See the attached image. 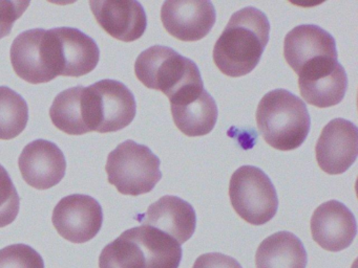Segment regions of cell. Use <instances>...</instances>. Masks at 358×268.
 Wrapping results in <instances>:
<instances>
[{
	"label": "cell",
	"mask_w": 358,
	"mask_h": 268,
	"mask_svg": "<svg viewBox=\"0 0 358 268\" xmlns=\"http://www.w3.org/2000/svg\"><path fill=\"white\" fill-rule=\"evenodd\" d=\"M270 23L255 6L241 8L230 17L213 47V62L231 77L248 75L259 64L269 42Z\"/></svg>",
	"instance_id": "6da1fadb"
},
{
	"label": "cell",
	"mask_w": 358,
	"mask_h": 268,
	"mask_svg": "<svg viewBox=\"0 0 358 268\" xmlns=\"http://www.w3.org/2000/svg\"><path fill=\"white\" fill-rule=\"evenodd\" d=\"M257 124L265 142L280 151H292L305 142L311 119L306 103L289 90L266 94L257 109Z\"/></svg>",
	"instance_id": "7a4b0ae2"
},
{
	"label": "cell",
	"mask_w": 358,
	"mask_h": 268,
	"mask_svg": "<svg viewBox=\"0 0 358 268\" xmlns=\"http://www.w3.org/2000/svg\"><path fill=\"white\" fill-rule=\"evenodd\" d=\"M135 73L145 87L160 90L169 100L186 88L204 84L196 63L169 46L154 45L142 52Z\"/></svg>",
	"instance_id": "3957f363"
},
{
	"label": "cell",
	"mask_w": 358,
	"mask_h": 268,
	"mask_svg": "<svg viewBox=\"0 0 358 268\" xmlns=\"http://www.w3.org/2000/svg\"><path fill=\"white\" fill-rule=\"evenodd\" d=\"M160 158L144 144L121 142L108 154L106 171L110 184L129 196L148 194L162 178Z\"/></svg>",
	"instance_id": "277c9868"
},
{
	"label": "cell",
	"mask_w": 358,
	"mask_h": 268,
	"mask_svg": "<svg viewBox=\"0 0 358 268\" xmlns=\"http://www.w3.org/2000/svg\"><path fill=\"white\" fill-rule=\"evenodd\" d=\"M85 125L90 132H116L135 119L137 103L133 92L116 80H101L83 88Z\"/></svg>",
	"instance_id": "5b68a950"
},
{
	"label": "cell",
	"mask_w": 358,
	"mask_h": 268,
	"mask_svg": "<svg viewBox=\"0 0 358 268\" xmlns=\"http://www.w3.org/2000/svg\"><path fill=\"white\" fill-rule=\"evenodd\" d=\"M43 52L50 73L57 77H83L99 63L100 50L93 38L74 27H56L43 34Z\"/></svg>",
	"instance_id": "8992f818"
},
{
	"label": "cell",
	"mask_w": 358,
	"mask_h": 268,
	"mask_svg": "<svg viewBox=\"0 0 358 268\" xmlns=\"http://www.w3.org/2000/svg\"><path fill=\"white\" fill-rule=\"evenodd\" d=\"M229 198L236 214L252 225L267 223L278 209V193L271 179L255 165H242L232 174Z\"/></svg>",
	"instance_id": "52a82bcc"
},
{
	"label": "cell",
	"mask_w": 358,
	"mask_h": 268,
	"mask_svg": "<svg viewBox=\"0 0 358 268\" xmlns=\"http://www.w3.org/2000/svg\"><path fill=\"white\" fill-rule=\"evenodd\" d=\"M52 221L62 238L81 244L97 236L103 223V211L94 197L69 195L56 205Z\"/></svg>",
	"instance_id": "ba28073f"
},
{
	"label": "cell",
	"mask_w": 358,
	"mask_h": 268,
	"mask_svg": "<svg viewBox=\"0 0 358 268\" xmlns=\"http://www.w3.org/2000/svg\"><path fill=\"white\" fill-rule=\"evenodd\" d=\"M301 98L318 108L338 105L348 89V77L337 59L324 58L306 65L299 73Z\"/></svg>",
	"instance_id": "9c48e42d"
},
{
	"label": "cell",
	"mask_w": 358,
	"mask_h": 268,
	"mask_svg": "<svg viewBox=\"0 0 358 268\" xmlns=\"http://www.w3.org/2000/svg\"><path fill=\"white\" fill-rule=\"evenodd\" d=\"M215 20L217 13L209 0H169L161 8V21L167 33L184 42L206 37Z\"/></svg>",
	"instance_id": "30bf717a"
},
{
	"label": "cell",
	"mask_w": 358,
	"mask_h": 268,
	"mask_svg": "<svg viewBox=\"0 0 358 268\" xmlns=\"http://www.w3.org/2000/svg\"><path fill=\"white\" fill-rule=\"evenodd\" d=\"M315 154L318 165L327 174L345 173L357 158V127L345 119L329 121L318 138Z\"/></svg>",
	"instance_id": "8fae6325"
},
{
	"label": "cell",
	"mask_w": 358,
	"mask_h": 268,
	"mask_svg": "<svg viewBox=\"0 0 358 268\" xmlns=\"http://www.w3.org/2000/svg\"><path fill=\"white\" fill-rule=\"evenodd\" d=\"M171 115L178 129L190 137L206 135L215 128L217 106L203 85L186 88L169 100Z\"/></svg>",
	"instance_id": "7c38bea8"
},
{
	"label": "cell",
	"mask_w": 358,
	"mask_h": 268,
	"mask_svg": "<svg viewBox=\"0 0 358 268\" xmlns=\"http://www.w3.org/2000/svg\"><path fill=\"white\" fill-rule=\"evenodd\" d=\"M18 167L29 186L36 190H49L64 179L66 161L55 142L36 140L24 147Z\"/></svg>",
	"instance_id": "4fadbf2b"
},
{
	"label": "cell",
	"mask_w": 358,
	"mask_h": 268,
	"mask_svg": "<svg viewBox=\"0 0 358 268\" xmlns=\"http://www.w3.org/2000/svg\"><path fill=\"white\" fill-rule=\"evenodd\" d=\"M313 240L324 251L348 248L357 234V223L353 213L341 201L330 200L320 204L311 217Z\"/></svg>",
	"instance_id": "5bb4252c"
},
{
	"label": "cell",
	"mask_w": 358,
	"mask_h": 268,
	"mask_svg": "<svg viewBox=\"0 0 358 268\" xmlns=\"http://www.w3.org/2000/svg\"><path fill=\"white\" fill-rule=\"evenodd\" d=\"M98 24L115 39L133 42L140 39L148 27L145 10L135 0L90 1Z\"/></svg>",
	"instance_id": "9a60e30c"
},
{
	"label": "cell",
	"mask_w": 358,
	"mask_h": 268,
	"mask_svg": "<svg viewBox=\"0 0 358 268\" xmlns=\"http://www.w3.org/2000/svg\"><path fill=\"white\" fill-rule=\"evenodd\" d=\"M284 56L296 73L313 61L338 58L333 36L315 24H301L291 29L285 37Z\"/></svg>",
	"instance_id": "2e32d148"
},
{
	"label": "cell",
	"mask_w": 358,
	"mask_h": 268,
	"mask_svg": "<svg viewBox=\"0 0 358 268\" xmlns=\"http://www.w3.org/2000/svg\"><path fill=\"white\" fill-rule=\"evenodd\" d=\"M143 225L152 226L183 244L196 232V214L194 207L178 196L161 197L139 216Z\"/></svg>",
	"instance_id": "e0dca14e"
},
{
	"label": "cell",
	"mask_w": 358,
	"mask_h": 268,
	"mask_svg": "<svg viewBox=\"0 0 358 268\" xmlns=\"http://www.w3.org/2000/svg\"><path fill=\"white\" fill-rule=\"evenodd\" d=\"M45 29L22 31L12 43L10 57L14 71L30 84L49 83L55 79L43 58V38Z\"/></svg>",
	"instance_id": "ac0fdd59"
},
{
	"label": "cell",
	"mask_w": 358,
	"mask_h": 268,
	"mask_svg": "<svg viewBox=\"0 0 358 268\" xmlns=\"http://www.w3.org/2000/svg\"><path fill=\"white\" fill-rule=\"evenodd\" d=\"M307 263L303 242L286 230L266 238L255 253L257 268H306Z\"/></svg>",
	"instance_id": "d6986e66"
},
{
	"label": "cell",
	"mask_w": 358,
	"mask_h": 268,
	"mask_svg": "<svg viewBox=\"0 0 358 268\" xmlns=\"http://www.w3.org/2000/svg\"><path fill=\"white\" fill-rule=\"evenodd\" d=\"M131 230L145 253L148 268H179L183 253L175 239L148 225Z\"/></svg>",
	"instance_id": "ffe728a7"
},
{
	"label": "cell",
	"mask_w": 358,
	"mask_h": 268,
	"mask_svg": "<svg viewBox=\"0 0 358 268\" xmlns=\"http://www.w3.org/2000/svg\"><path fill=\"white\" fill-rule=\"evenodd\" d=\"M83 86L69 88L54 98L50 117L57 129L70 135L89 133L83 113Z\"/></svg>",
	"instance_id": "44dd1931"
},
{
	"label": "cell",
	"mask_w": 358,
	"mask_h": 268,
	"mask_svg": "<svg viewBox=\"0 0 358 268\" xmlns=\"http://www.w3.org/2000/svg\"><path fill=\"white\" fill-rule=\"evenodd\" d=\"M99 268H148L145 253L131 228L104 247Z\"/></svg>",
	"instance_id": "7402d4cb"
},
{
	"label": "cell",
	"mask_w": 358,
	"mask_h": 268,
	"mask_svg": "<svg viewBox=\"0 0 358 268\" xmlns=\"http://www.w3.org/2000/svg\"><path fill=\"white\" fill-rule=\"evenodd\" d=\"M29 107L26 100L7 86H0V140L17 137L26 129Z\"/></svg>",
	"instance_id": "603a6c76"
},
{
	"label": "cell",
	"mask_w": 358,
	"mask_h": 268,
	"mask_svg": "<svg viewBox=\"0 0 358 268\" xmlns=\"http://www.w3.org/2000/svg\"><path fill=\"white\" fill-rule=\"evenodd\" d=\"M20 209V197L9 173L0 163V228L15 221Z\"/></svg>",
	"instance_id": "cb8c5ba5"
},
{
	"label": "cell",
	"mask_w": 358,
	"mask_h": 268,
	"mask_svg": "<svg viewBox=\"0 0 358 268\" xmlns=\"http://www.w3.org/2000/svg\"><path fill=\"white\" fill-rule=\"evenodd\" d=\"M0 268H45V262L33 247L13 244L0 249Z\"/></svg>",
	"instance_id": "d4e9b609"
},
{
	"label": "cell",
	"mask_w": 358,
	"mask_h": 268,
	"mask_svg": "<svg viewBox=\"0 0 358 268\" xmlns=\"http://www.w3.org/2000/svg\"><path fill=\"white\" fill-rule=\"evenodd\" d=\"M30 1H0V40L7 37L14 23L26 12Z\"/></svg>",
	"instance_id": "484cf974"
},
{
	"label": "cell",
	"mask_w": 358,
	"mask_h": 268,
	"mask_svg": "<svg viewBox=\"0 0 358 268\" xmlns=\"http://www.w3.org/2000/svg\"><path fill=\"white\" fill-rule=\"evenodd\" d=\"M192 268H243L242 265L230 255L220 253L201 255L194 262Z\"/></svg>",
	"instance_id": "4316f807"
}]
</instances>
